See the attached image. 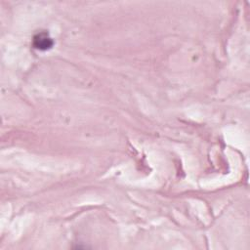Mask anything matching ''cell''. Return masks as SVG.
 <instances>
[{
  "mask_svg": "<svg viewBox=\"0 0 250 250\" xmlns=\"http://www.w3.org/2000/svg\"><path fill=\"white\" fill-rule=\"evenodd\" d=\"M53 45L54 41L47 33H39L33 37V46L38 50L46 51L51 49Z\"/></svg>",
  "mask_w": 250,
  "mask_h": 250,
  "instance_id": "1",
  "label": "cell"
}]
</instances>
